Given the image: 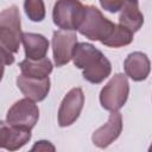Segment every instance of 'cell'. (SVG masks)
Returning a JSON list of instances; mask_svg holds the SVG:
<instances>
[{
	"label": "cell",
	"mask_w": 152,
	"mask_h": 152,
	"mask_svg": "<svg viewBox=\"0 0 152 152\" xmlns=\"http://www.w3.org/2000/svg\"><path fill=\"white\" fill-rule=\"evenodd\" d=\"M74 64L83 70V77L90 83L99 84L110 75L109 59L93 44L77 43L72 53Z\"/></svg>",
	"instance_id": "obj_1"
},
{
	"label": "cell",
	"mask_w": 152,
	"mask_h": 152,
	"mask_svg": "<svg viewBox=\"0 0 152 152\" xmlns=\"http://www.w3.org/2000/svg\"><path fill=\"white\" fill-rule=\"evenodd\" d=\"M23 32L17 6H10L0 13V50L15 53L21 43Z\"/></svg>",
	"instance_id": "obj_2"
},
{
	"label": "cell",
	"mask_w": 152,
	"mask_h": 152,
	"mask_svg": "<svg viewBox=\"0 0 152 152\" xmlns=\"http://www.w3.org/2000/svg\"><path fill=\"white\" fill-rule=\"evenodd\" d=\"M116 24L107 19L95 6H86L84 18L78 27V32L90 40L103 43L114 32Z\"/></svg>",
	"instance_id": "obj_3"
},
{
	"label": "cell",
	"mask_w": 152,
	"mask_h": 152,
	"mask_svg": "<svg viewBox=\"0 0 152 152\" xmlns=\"http://www.w3.org/2000/svg\"><path fill=\"white\" fill-rule=\"evenodd\" d=\"M86 14V6L80 0H57L52 10V19L61 30H78Z\"/></svg>",
	"instance_id": "obj_4"
},
{
	"label": "cell",
	"mask_w": 152,
	"mask_h": 152,
	"mask_svg": "<svg viewBox=\"0 0 152 152\" xmlns=\"http://www.w3.org/2000/svg\"><path fill=\"white\" fill-rule=\"evenodd\" d=\"M129 84L127 75L115 74L108 83L101 89L100 103L102 108L109 112H116L124 107L128 99Z\"/></svg>",
	"instance_id": "obj_5"
},
{
	"label": "cell",
	"mask_w": 152,
	"mask_h": 152,
	"mask_svg": "<svg viewBox=\"0 0 152 152\" xmlns=\"http://www.w3.org/2000/svg\"><path fill=\"white\" fill-rule=\"evenodd\" d=\"M38 119H39L38 106L33 100L28 97L18 100L8 109L6 114L7 124L26 129H32L36 126Z\"/></svg>",
	"instance_id": "obj_6"
},
{
	"label": "cell",
	"mask_w": 152,
	"mask_h": 152,
	"mask_svg": "<svg viewBox=\"0 0 152 152\" xmlns=\"http://www.w3.org/2000/svg\"><path fill=\"white\" fill-rule=\"evenodd\" d=\"M84 104V94L81 88L70 89L64 96L58 109V125L68 127L72 125L80 116Z\"/></svg>",
	"instance_id": "obj_7"
},
{
	"label": "cell",
	"mask_w": 152,
	"mask_h": 152,
	"mask_svg": "<svg viewBox=\"0 0 152 152\" xmlns=\"http://www.w3.org/2000/svg\"><path fill=\"white\" fill-rule=\"evenodd\" d=\"M77 36L74 31L58 30L52 34V52L56 66H63L72 59Z\"/></svg>",
	"instance_id": "obj_8"
},
{
	"label": "cell",
	"mask_w": 152,
	"mask_h": 152,
	"mask_svg": "<svg viewBox=\"0 0 152 152\" xmlns=\"http://www.w3.org/2000/svg\"><path fill=\"white\" fill-rule=\"evenodd\" d=\"M121 131H122V116L118 110L112 112V114L108 118V121L93 133L91 140L95 146L100 148H106L112 142H114V140L119 138Z\"/></svg>",
	"instance_id": "obj_9"
},
{
	"label": "cell",
	"mask_w": 152,
	"mask_h": 152,
	"mask_svg": "<svg viewBox=\"0 0 152 152\" xmlns=\"http://www.w3.org/2000/svg\"><path fill=\"white\" fill-rule=\"evenodd\" d=\"M31 129L12 126L5 121L0 122V147L8 151H17L31 139Z\"/></svg>",
	"instance_id": "obj_10"
},
{
	"label": "cell",
	"mask_w": 152,
	"mask_h": 152,
	"mask_svg": "<svg viewBox=\"0 0 152 152\" xmlns=\"http://www.w3.org/2000/svg\"><path fill=\"white\" fill-rule=\"evenodd\" d=\"M17 86L26 97L33 100L34 102L43 101L50 91L49 77L34 78L21 74L17 77Z\"/></svg>",
	"instance_id": "obj_11"
},
{
	"label": "cell",
	"mask_w": 152,
	"mask_h": 152,
	"mask_svg": "<svg viewBox=\"0 0 152 152\" xmlns=\"http://www.w3.org/2000/svg\"><path fill=\"white\" fill-rule=\"evenodd\" d=\"M124 69L129 78L135 82H140L147 78L151 71V62L146 53L141 51H134L126 57L124 62Z\"/></svg>",
	"instance_id": "obj_12"
},
{
	"label": "cell",
	"mask_w": 152,
	"mask_h": 152,
	"mask_svg": "<svg viewBox=\"0 0 152 152\" xmlns=\"http://www.w3.org/2000/svg\"><path fill=\"white\" fill-rule=\"evenodd\" d=\"M21 43L24 45L25 56L30 59H42L46 57L49 50V40L40 33L24 32Z\"/></svg>",
	"instance_id": "obj_13"
},
{
	"label": "cell",
	"mask_w": 152,
	"mask_h": 152,
	"mask_svg": "<svg viewBox=\"0 0 152 152\" xmlns=\"http://www.w3.org/2000/svg\"><path fill=\"white\" fill-rule=\"evenodd\" d=\"M119 24L132 32H137L144 24V15L139 10L138 0H125L120 10Z\"/></svg>",
	"instance_id": "obj_14"
},
{
	"label": "cell",
	"mask_w": 152,
	"mask_h": 152,
	"mask_svg": "<svg viewBox=\"0 0 152 152\" xmlns=\"http://www.w3.org/2000/svg\"><path fill=\"white\" fill-rule=\"evenodd\" d=\"M19 68L23 75L34 78H45L52 71V63L48 57L42 59H30L26 58L19 63Z\"/></svg>",
	"instance_id": "obj_15"
},
{
	"label": "cell",
	"mask_w": 152,
	"mask_h": 152,
	"mask_svg": "<svg viewBox=\"0 0 152 152\" xmlns=\"http://www.w3.org/2000/svg\"><path fill=\"white\" fill-rule=\"evenodd\" d=\"M133 36L134 32H132L131 30H128L127 27L118 24L114 32L112 33V36L106 39L102 44L109 48H121V46H126L128 44L132 43L133 40Z\"/></svg>",
	"instance_id": "obj_16"
},
{
	"label": "cell",
	"mask_w": 152,
	"mask_h": 152,
	"mask_svg": "<svg viewBox=\"0 0 152 152\" xmlns=\"http://www.w3.org/2000/svg\"><path fill=\"white\" fill-rule=\"evenodd\" d=\"M25 14L31 21L38 23L45 18V5L44 0H25L24 1Z\"/></svg>",
	"instance_id": "obj_17"
},
{
	"label": "cell",
	"mask_w": 152,
	"mask_h": 152,
	"mask_svg": "<svg viewBox=\"0 0 152 152\" xmlns=\"http://www.w3.org/2000/svg\"><path fill=\"white\" fill-rule=\"evenodd\" d=\"M101 7L104 11H108L110 13H116L121 10L125 0H99Z\"/></svg>",
	"instance_id": "obj_18"
},
{
	"label": "cell",
	"mask_w": 152,
	"mask_h": 152,
	"mask_svg": "<svg viewBox=\"0 0 152 152\" xmlns=\"http://www.w3.org/2000/svg\"><path fill=\"white\" fill-rule=\"evenodd\" d=\"M31 151H55V146L48 140H39L32 146Z\"/></svg>",
	"instance_id": "obj_19"
},
{
	"label": "cell",
	"mask_w": 152,
	"mask_h": 152,
	"mask_svg": "<svg viewBox=\"0 0 152 152\" xmlns=\"http://www.w3.org/2000/svg\"><path fill=\"white\" fill-rule=\"evenodd\" d=\"M1 59L2 65H11L14 62V53L8 52L6 50H1Z\"/></svg>",
	"instance_id": "obj_20"
},
{
	"label": "cell",
	"mask_w": 152,
	"mask_h": 152,
	"mask_svg": "<svg viewBox=\"0 0 152 152\" xmlns=\"http://www.w3.org/2000/svg\"><path fill=\"white\" fill-rule=\"evenodd\" d=\"M148 151H150V152H152V144H151V146L148 147Z\"/></svg>",
	"instance_id": "obj_21"
}]
</instances>
